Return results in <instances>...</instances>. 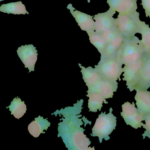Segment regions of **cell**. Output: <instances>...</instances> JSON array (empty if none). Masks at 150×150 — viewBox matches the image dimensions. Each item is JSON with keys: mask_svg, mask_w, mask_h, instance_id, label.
Here are the masks:
<instances>
[{"mask_svg": "<svg viewBox=\"0 0 150 150\" xmlns=\"http://www.w3.org/2000/svg\"><path fill=\"white\" fill-rule=\"evenodd\" d=\"M112 108L110 109V112L106 114V112H101L96 121L95 124L92 129L93 137H99L100 143L103 139L106 140L110 139L109 135L115 129L117 125V117L113 115Z\"/></svg>", "mask_w": 150, "mask_h": 150, "instance_id": "obj_3", "label": "cell"}, {"mask_svg": "<svg viewBox=\"0 0 150 150\" xmlns=\"http://www.w3.org/2000/svg\"><path fill=\"white\" fill-rule=\"evenodd\" d=\"M89 97L88 100V108L89 111L96 112L99 110L100 111L103 107V103H108L106 99L100 94L96 92H91L88 93L86 96Z\"/></svg>", "mask_w": 150, "mask_h": 150, "instance_id": "obj_18", "label": "cell"}, {"mask_svg": "<svg viewBox=\"0 0 150 150\" xmlns=\"http://www.w3.org/2000/svg\"><path fill=\"white\" fill-rule=\"evenodd\" d=\"M117 81L107 80L102 79L98 84L88 88L87 93L96 92L100 94L105 99L112 98L114 92H116L118 87Z\"/></svg>", "mask_w": 150, "mask_h": 150, "instance_id": "obj_12", "label": "cell"}, {"mask_svg": "<svg viewBox=\"0 0 150 150\" xmlns=\"http://www.w3.org/2000/svg\"><path fill=\"white\" fill-rule=\"evenodd\" d=\"M4 1V0H0V1Z\"/></svg>", "mask_w": 150, "mask_h": 150, "instance_id": "obj_25", "label": "cell"}, {"mask_svg": "<svg viewBox=\"0 0 150 150\" xmlns=\"http://www.w3.org/2000/svg\"><path fill=\"white\" fill-rule=\"evenodd\" d=\"M144 53L140 40L135 36L125 39L116 56L122 64L127 65L142 59Z\"/></svg>", "mask_w": 150, "mask_h": 150, "instance_id": "obj_2", "label": "cell"}, {"mask_svg": "<svg viewBox=\"0 0 150 150\" xmlns=\"http://www.w3.org/2000/svg\"><path fill=\"white\" fill-rule=\"evenodd\" d=\"M88 2H89V0H88Z\"/></svg>", "mask_w": 150, "mask_h": 150, "instance_id": "obj_26", "label": "cell"}, {"mask_svg": "<svg viewBox=\"0 0 150 150\" xmlns=\"http://www.w3.org/2000/svg\"><path fill=\"white\" fill-rule=\"evenodd\" d=\"M143 67L135 90H147L150 88V52H144Z\"/></svg>", "mask_w": 150, "mask_h": 150, "instance_id": "obj_11", "label": "cell"}, {"mask_svg": "<svg viewBox=\"0 0 150 150\" xmlns=\"http://www.w3.org/2000/svg\"><path fill=\"white\" fill-rule=\"evenodd\" d=\"M141 2L145 10L146 16L150 18V0H141Z\"/></svg>", "mask_w": 150, "mask_h": 150, "instance_id": "obj_24", "label": "cell"}, {"mask_svg": "<svg viewBox=\"0 0 150 150\" xmlns=\"http://www.w3.org/2000/svg\"><path fill=\"white\" fill-rule=\"evenodd\" d=\"M136 92L135 100L138 111L143 116L150 114V92L147 90Z\"/></svg>", "mask_w": 150, "mask_h": 150, "instance_id": "obj_14", "label": "cell"}, {"mask_svg": "<svg viewBox=\"0 0 150 150\" xmlns=\"http://www.w3.org/2000/svg\"><path fill=\"white\" fill-rule=\"evenodd\" d=\"M79 65L81 68V72L82 73L83 79L88 88L95 86L102 79L100 74L96 68H92L91 67L85 68L80 64Z\"/></svg>", "mask_w": 150, "mask_h": 150, "instance_id": "obj_16", "label": "cell"}, {"mask_svg": "<svg viewBox=\"0 0 150 150\" xmlns=\"http://www.w3.org/2000/svg\"><path fill=\"white\" fill-rule=\"evenodd\" d=\"M122 64L117 56L100 59L95 68L103 79L117 81H121L120 76L123 73Z\"/></svg>", "mask_w": 150, "mask_h": 150, "instance_id": "obj_5", "label": "cell"}, {"mask_svg": "<svg viewBox=\"0 0 150 150\" xmlns=\"http://www.w3.org/2000/svg\"><path fill=\"white\" fill-rule=\"evenodd\" d=\"M8 108L11 114L18 119L22 117L27 111V106L25 103L19 97L14 99Z\"/></svg>", "mask_w": 150, "mask_h": 150, "instance_id": "obj_21", "label": "cell"}, {"mask_svg": "<svg viewBox=\"0 0 150 150\" xmlns=\"http://www.w3.org/2000/svg\"><path fill=\"white\" fill-rule=\"evenodd\" d=\"M0 11L4 13H7L8 14L25 15L26 14H29L26 10L25 6L21 1L1 5Z\"/></svg>", "mask_w": 150, "mask_h": 150, "instance_id": "obj_19", "label": "cell"}, {"mask_svg": "<svg viewBox=\"0 0 150 150\" xmlns=\"http://www.w3.org/2000/svg\"><path fill=\"white\" fill-rule=\"evenodd\" d=\"M67 8L70 10V13L82 30L86 31L87 33L95 31V22L93 19V16L75 10L71 4L68 5Z\"/></svg>", "mask_w": 150, "mask_h": 150, "instance_id": "obj_10", "label": "cell"}, {"mask_svg": "<svg viewBox=\"0 0 150 150\" xmlns=\"http://www.w3.org/2000/svg\"><path fill=\"white\" fill-rule=\"evenodd\" d=\"M110 8L119 13L133 14L137 9V0H107Z\"/></svg>", "mask_w": 150, "mask_h": 150, "instance_id": "obj_13", "label": "cell"}, {"mask_svg": "<svg viewBox=\"0 0 150 150\" xmlns=\"http://www.w3.org/2000/svg\"><path fill=\"white\" fill-rule=\"evenodd\" d=\"M18 56L29 70V72L35 71V67L37 60V50L33 45H22L17 50Z\"/></svg>", "mask_w": 150, "mask_h": 150, "instance_id": "obj_9", "label": "cell"}, {"mask_svg": "<svg viewBox=\"0 0 150 150\" xmlns=\"http://www.w3.org/2000/svg\"><path fill=\"white\" fill-rule=\"evenodd\" d=\"M115 12L109 8L105 13H98L94 16L93 20L95 21V31L99 34L116 28L115 18L113 16Z\"/></svg>", "mask_w": 150, "mask_h": 150, "instance_id": "obj_8", "label": "cell"}, {"mask_svg": "<svg viewBox=\"0 0 150 150\" xmlns=\"http://www.w3.org/2000/svg\"><path fill=\"white\" fill-rule=\"evenodd\" d=\"M50 124L47 119L39 116L29 125L28 130L34 137H38L41 133H43L44 130H47L50 126Z\"/></svg>", "mask_w": 150, "mask_h": 150, "instance_id": "obj_17", "label": "cell"}, {"mask_svg": "<svg viewBox=\"0 0 150 150\" xmlns=\"http://www.w3.org/2000/svg\"><path fill=\"white\" fill-rule=\"evenodd\" d=\"M143 63V58L142 59L137 62L125 65L123 68L124 78L122 79L126 81L127 88H129L130 92L136 89Z\"/></svg>", "mask_w": 150, "mask_h": 150, "instance_id": "obj_7", "label": "cell"}, {"mask_svg": "<svg viewBox=\"0 0 150 150\" xmlns=\"http://www.w3.org/2000/svg\"><path fill=\"white\" fill-rule=\"evenodd\" d=\"M90 42L98 50V52L103 55L105 52L107 47V43L102 36L94 31L87 32Z\"/></svg>", "mask_w": 150, "mask_h": 150, "instance_id": "obj_22", "label": "cell"}, {"mask_svg": "<svg viewBox=\"0 0 150 150\" xmlns=\"http://www.w3.org/2000/svg\"><path fill=\"white\" fill-rule=\"evenodd\" d=\"M139 33L141 34L142 39L140 40L141 45L144 52H150V28L144 22L139 21Z\"/></svg>", "mask_w": 150, "mask_h": 150, "instance_id": "obj_20", "label": "cell"}, {"mask_svg": "<svg viewBox=\"0 0 150 150\" xmlns=\"http://www.w3.org/2000/svg\"><path fill=\"white\" fill-rule=\"evenodd\" d=\"M139 15L137 12L133 14L119 13L115 19L117 30L125 39L133 37L139 33Z\"/></svg>", "mask_w": 150, "mask_h": 150, "instance_id": "obj_4", "label": "cell"}, {"mask_svg": "<svg viewBox=\"0 0 150 150\" xmlns=\"http://www.w3.org/2000/svg\"><path fill=\"white\" fill-rule=\"evenodd\" d=\"M121 115L126 124L134 129L141 128L144 125V116L138 111L133 102L132 104L127 102L122 104Z\"/></svg>", "mask_w": 150, "mask_h": 150, "instance_id": "obj_6", "label": "cell"}, {"mask_svg": "<svg viewBox=\"0 0 150 150\" xmlns=\"http://www.w3.org/2000/svg\"><path fill=\"white\" fill-rule=\"evenodd\" d=\"M125 39V38L118 31L108 44L105 52L103 55H101L100 59L116 56L117 53L122 46Z\"/></svg>", "mask_w": 150, "mask_h": 150, "instance_id": "obj_15", "label": "cell"}, {"mask_svg": "<svg viewBox=\"0 0 150 150\" xmlns=\"http://www.w3.org/2000/svg\"><path fill=\"white\" fill-rule=\"evenodd\" d=\"M66 117L63 123L59 124V132L67 147L74 150L88 149L91 141L84 134V130L81 128L80 122L74 117Z\"/></svg>", "mask_w": 150, "mask_h": 150, "instance_id": "obj_1", "label": "cell"}, {"mask_svg": "<svg viewBox=\"0 0 150 150\" xmlns=\"http://www.w3.org/2000/svg\"><path fill=\"white\" fill-rule=\"evenodd\" d=\"M144 118L145 122V124H144L143 127L145 129V131L144 133L142 134V136L144 139L146 137H148L150 139V114L144 116Z\"/></svg>", "mask_w": 150, "mask_h": 150, "instance_id": "obj_23", "label": "cell"}]
</instances>
